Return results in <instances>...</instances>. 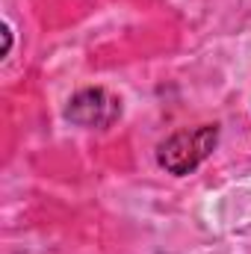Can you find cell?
Here are the masks:
<instances>
[{
	"mask_svg": "<svg viewBox=\"0 0 251 254\" xmlns=\"http://www.w3.org/2000/svg\"><path fill=\"white\" fill-rule=\"evenodd\" d=\"M219 142V127L216 125H201L192 130H178L169 139H163L157 145V163L169 172V175H189L195 172L216 148Z\"/></svg>",
	"mask_w": 251,
	"mask_h": 254,
	"instance_id": "obj_1",
	"label": "cell"
},
{
	"mask_svg": "<svg viewBox=\"0 0 251 254\" xmlns=\"http://www.w3.org/2000/svg\"><path fill=\"white\" fill-rule=\"evenodd\" d=\"M65 119L74 122V125H80V127L107 130V127H113L119 119H122V101H119L113 92L98 89V86L80 89V92L68 101Z\"/></svg>",
	"mask_w": 251,
	"mask_h": 254,
	"instance_id": "obj_2",
	"label": "cell"
}]
</instances>
